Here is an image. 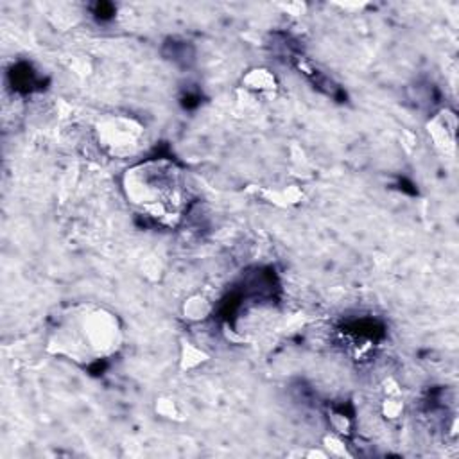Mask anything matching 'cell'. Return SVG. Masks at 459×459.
<instances>
[{
    "instance_id": "1",
    "label": "cell",
    "mask_w": 459,
    "mask_h": 459,
    "mask_svg": "<svg viewBox=\"0 0 459 459\" xmlns=\"http://www.w3.org/2000/svg\"><path fill=\"white\" fill-rule=\"evenodd\" d=\"M127 197L152 217H170L181 203L179 181L172 169L147 163L129 172Z\"/></svg>"
}]
</instances>
